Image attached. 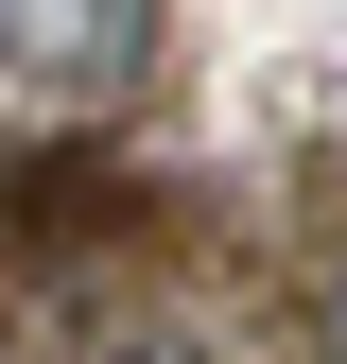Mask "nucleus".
<instances>
[{
    "label": "nucleus",
    "mask_w": 347,
    "mask_h": 364,
    "mask_svg": "<svg viewBox=\"0 0 347 364\" xmlns=\"http://www.w3.org/2000/svg\"><path fill=\"white\" fill-rule=\"evenodd\" d=\"M156 0H0V70L18 87H122Z\"/></svg>",
    "instance_id": "obj_1"
},
{
    "label": "nucleus",
    "mask_w": 347,
    "mask_h": 364,
    "mask_svg": "<svg viewBox=\"0 0 347 364\" xmlns=\"http://www.w3.org/2000/svg\"><path fill=\"white\" fill-rule=\"evenodd\" d=\"M105 364H226V347H105Z\"/></svg>",
    "instance_id": "obj_2"
}]
</instances>
